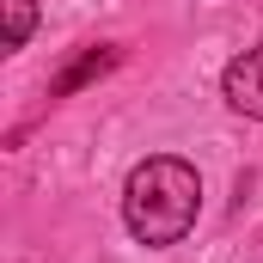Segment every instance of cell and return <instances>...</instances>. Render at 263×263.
Segmentation results:
<instances>
[{
	"mask_svg": "<svg viewBox=\"0 0 263 263\" xmlns=\"http://www.w3.org/2000/svg\"><path fill=\"white\" fill-rule=\"evenodd\" d=\"M196 208H202V178L190 159L178 153H153L141 159L123 184V220L141 245H178L190 227H196Z\"/></svg>",
	"mask_w": 263,
	"mask_h": 263,
	"instance_id": "1",
	"label": "cell"
},
{
	"mask_svg": "<svg viewBox=\"0 0 263 263\" xmlns=\"http://www.w3.org/2000/svg\"><path fill=\"white\" fill-rule=\"evenodd\" d=\"M220 92H227V104H233L239 117H257V123H263V43L227 62V73H220Z\"/></svg>",
	"mask_w": 263,
	"mask_h": 263,
	"instance_id": "2",
	"label": "cell"
},
{
	"mask_svg": "<svg viewBox=\"0 0 263 263\" xmlns=\"http://www.w3.org/2000/svg\"><path fill=\"white\" fill-rule=\"evenodd\" d=\"M110 62H117V49H86V55H80V62H73V67L62 73V80L49 86V98H62V92H73V86H86V80H98V73H104Z\"/></svg>",
	"mask_w": 263,
	"mask_h": 263,
	"instance_id": "3",
	"label": "cell"
},
{
	"mask_svg": "<svg viewBox=\"0 0 263 263\" xmlns=\"http://www.w3.org/2000/svg\"><path fill=\"white\" fill-rule=\"evenodd\" d=\"M0 6H6V49H25L31 25H37V6L31 0H0Z\"/></svg>",
	"mask_w": 263,
	"mask_h": 263,
	"instance_id": "4",
	"label": "cell"
}]
</instances>
